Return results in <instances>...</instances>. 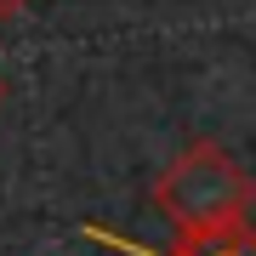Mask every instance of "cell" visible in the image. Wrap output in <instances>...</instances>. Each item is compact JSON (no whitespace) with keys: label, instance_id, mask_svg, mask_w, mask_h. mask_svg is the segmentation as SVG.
Instances as JSON below:
<instances>
[{"label":"cell","instance_id":"6da1fadb","mask_svg":"<svg viewBox=\"0 0 256 256\" xmlns=\"http://www.w3.org/2000/svg\"><path fill=\"white\" fill-rule=\"evenodd\" d=\"M256 205V176L239 165L222 142H188L165 171L154 176V210L171 222L176 239H205L234 222H245Z\"/></svg>","mask_w":256,"mask_h":256},{"label":"cell","instance_id":"277c9868","mask_svg":"<svg viewBox=\"0 0 256 256\" xmlns=\"http://www.w3.org/2000/svg\"><path fill=\"white\" fill-rule=\"evenodd\" d=\"M0 102H6V80H0Z\"/></svg>","mask_w":256,"mask_h":256},{"label":"cell","instance_id":"7a4b0ae2","mask_svg":"<svg viewBox=\"0 0 256 256\" xmlns=\"http://www.w3.org/2000/svg\"><path fill=\"white\" fill-rule=\"evenodd\" d=\"M160 256H256V228L234 222V228L205 234V239H171V250H160Z\"/></svg>","mask_w":256,"mask_h":256},{"label":"cell","instance_id":"3957f363","mask_svg":"<svg viewBox=\"0 0 256 256\" xmlns=\"http://www.w3.org/2000/svg\"><path fill=\"white\" fill-rule=\"evenodd\" d=\"M28 6H34V0H0V23L18 18V12H28Z\"/></svg>","mask_w":256,"mask_h":256}]
</instances>
